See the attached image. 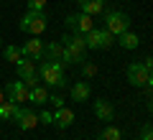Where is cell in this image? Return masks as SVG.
I'll return each instance as SVG.
<instances>
[{"instance_id":"8","label":"cell","mask_w":153,"mask_h":140,"mask_svg":"<svg viewBox=\"0 0 153 140\" xmlns=\"http://www.w3.org/2000/svg\"><path fill=\"white\" fill-rule=\"evenodd\" d=\"M148 74H151V71L143 66V61H133V64L128 66V81H130L133 87H146L148 84Z\"/></svg>"},{"instance_id":"1","label":"cell","mask_w":153,"mask_h":140,"mask_svg":"<svg viewBox=\"0 0 153 140\" xmlns=\"http://www.w3.org/2000/svg\"><path fill=\"white\" fill-rule=\"evenodd\" d=\"M38 76H41V81H46V87H64L66 84V74H64L61 61H44L38 66Z\"/></svg>"},{"instance_id":"11","label":"cell","mask_w":153,"mask_h":140,"mask_svg":"<svg viewBox=\"0 0 153 140\" xmlns=\"http://www.w3.org/2000/svg\"><path fill=\"white\" fill-rule=\"evenodd\" d=\"M71 122H74V112L69 107H56V112H54V125L56 127L66 130V127H71Z\"/></svg>"},{"instance_id":"2","label":"cell","mask_w":153,"mask_h":140,"mask_svg":"<svg viewBox=\"0 0 153 140\" xmlns=\"http://www.w3.org/2000/svg\"><path fill=\"white\" fill-rule=\"evenodd\" d=\"M46 23H49V18H46L44 10H26V16L21 18L18 28L23 33H28V36H41L46 31Z\"/></svg>"},{"instance_id":"22","label":"cell","mask_w":153,"mask_h":140,"mask_svg":"<svg viewBox=\"0 0 153 140\" xmlns=\"http://www.w3.org/2000/svg\"><path fill=\"white\" fill-rule=\"evenodd\" d=\"M102 140H123V133L117 127H112V125H107V127L102 130V135H100Z\"/></svg>"},{"instance_id":"15","label":"cell","mask_w":153,"mask_h":140,"mask_svg":"<svg viewBox=\"0 0 153 140\" xmlns=\"http://www.w3.org/2000/svg\"><path fill=\"white\" fill-rule=\"evenodd\" d=\"M94 115H97L102 122H110V120L115 117V107H112V102H107V99H97V102H94Z\"/></svg>"},{"instance_id":"21","label":"cell","mask_w":153,"mask_h":140,"mask_svg":"<svg viewBox=\"0 0 153 140\" xmlns=\"http://www.w3.org/2000/svg\"><path fill=\"white\" fill-rule=\"evenodd\" d=\"M5 61H10V64H21V61H23L21 46H5Z\"/></svg>"},{"instance_id":"5","label":"cell","mask_w":153,"mask_h":140,"mask_svg":"<svg viewBox=\"0 0 153 140\" xmlns=\"http://www.w3.org/2000/svg\"><path fill=\"white\" fill-rule=\"evenodd\" d=\"M64 26L69 28L71 33H89L94 28V21H92V16H87V13H74V16L64 18Z\"/></svg>"},{"instance_id":"12","label":"cell","mask_w":153,"mask_h":140,"mask_svg":"<svg viewBox=\"0 0 153 140\" xmlns=\"http://www.w3.org/2000/svg\"><path fill=\"white\" fill-rule=\"evenodd\" d=\"M79 3V10L87 13V16H100V13H105V3L107 0H76Z\"/></svg>"},{"instance_id":"10","label":"cell","mask_w":153,"mask_h":140,"mask_svg":"<svg viewBox=\"0 0 153 140\" xmlns=\"http://www.w3.org/2000/svg\"><path fill=\"white\" fill-rule=\"evenodd\" d=\"M16 120H18V127L21 130H33L38 125V115L33 112L31 107H21V112H18Z\"/></svg>"},{"instance_id":"30","label":"cell","mask_w":153,"mask_h":140,"mask_svg":"<svg viewBox=\"0 0 153 140\" xmlns=\"http://www.w3.org/2000/svg\"><path fill=\"white\" fill-rule=\"evenodd\" d=\"M146 89H151V92H153V71L148 74V84H146Z\"/></svg>"},{"instance_id":"19","label":"cell","mask_w":153,"mask_h":140,"mask_svg":"<svg viewBox=\"0 0 153 140\" xmlns=\"http://www.w3.org/2000/svg\"><path fill=\"white\" fill-rule=\"evenodd\" d=\"M28 102H36V104H46L49 102V89L41 84L31 87V94H28Z\"/></svg>"},{"instance_id":"9","label":"cell","mask_w":153,"mask_h":140,"mask_svg":"<svg viewBox=\"0 0 153 140\" xmlns=\"http://www.w3.org/2000/svg\"><path fill=\"white\" fill-rule=\"evenodd\" d=\"M28 94H31V89H28L23 81H8L5 84V97L10 99V102H28Z\"/></svg>"},{"instance_id":"13","label":"cell","mask_w":153,"mask_h":140,"mask_svg":"<svg viewBox=\"0 0 153 140\" xmlns=\"http://www.w3.org/2000/svg\"><path fill=\"white\" fill-rule=\"evenodd\" d=\"M61 46H69V49H76V51H87V38H84V33H66L64 38H61Z\"/></svg>"},{"instance_id":"24","label":"cell","mask_w":153,"mask_h":140,"mask_svg":"<svg viewBox=\"0 0 153 140\" xmlns=\"http://www.w3.org/2000/svg\"><path fill=\"white\" fill-rule=\"evenodd\" d=\"M38 122H44V125H54V112H46V110H44V112L38 115Z\"/></svg>"},{"instance_id":"3","label":"cell","mask_w":153,"mask_h":140,"mask_svg":"<svg viewBox=\"0 0 153 140\" xmlns=\"http://www.w3.org/2000/svg\"><path fill=\"white\" fill-rule=\"evenodd\" d=\"M105 28H107L112 36H120V33L130 31V18L123 10H107V16H105Z\"/></svg>"},{"instance_id":"18","label":"cell","mask_w":153,"mask_h":140,"mask_svg":"<svg viewBox=\"0 0 153 140\" xmlns=\"http://www.w3.org/2000/svg\"><path fill=\"white\" fill-rule=\"evenodd\" d=\"M117 43H120L123 49L133 51V49H138V46H140V38H138L133 31H125V33H120V36H117Z\"/></svg>"},{"instance_id":"23","label":"cell","mask_w":153,"mask_h":140,"mask_svg":"<svg viewBox=\"0 0 153 140\" xmlns=\"http://www.w3.org/2000/svg\"><path fill=\"white\" fill-rule=\"evenodd\" d=\"M28 10H44L46 8V0H26Z\"/></svg>"},{"instance_id":"27","label":"cell","mask_w":153,"mask_h":140,"mask_svg":"<svg viewBox=\"0 0 153 140\" xmlns=\"http://www.w3.org/2000/svg\"><path fill=\"white\" fill-rule=\"evenodd\" d=\"M49 102L54 104V107H64V99H61V97H56V94H54V97H49Z\"/></svg>"},{"instance_id":"31","label":"cell","mask_w":153,"mask_h":140,"mask_svg":"<svg viewBox=\"0 0 153 140\" xmlns=\"http://www.w3.org/2000/svg\"><path fill=\"white\" fill-rule=\"evenodd\" d=\"M5 102V89H3V87H0V104Z\"/></svg>"},{"instance_id":"14","label":"cell","mask_w":153,"mask_h":140,"mask_svg":"<svg viewBox=\"0 0 153 140\" xmlns=\"http://www.w3.org/2000/svg\"><path fill=\"white\" fill-rule=\"evenodd\" d=\"M89 94H92L89 81H74V84H71V99H74V102H87Z\"/></svg>"},{"instance_id":"7","label":"cell","mask_w":153,"mask_h":140,"mask_svg":"<svg viewBox=\"0 0 153 140\" xmlns=\"http://www.w3.org/2000/svg\"><path fill=\"white\" fill-rule=\"evenodd\" d=\"M21 54L26 56V59H31V61H41L44 59V41H41L38 36H31L21 46Z\"/></svg>"},{"instance_id":"28","label":"cell","mask_w":153,"mask_h":140,"mask_svg":"<svg viewBox=\"0 0 153 140\" xmlns=\"http://www.w3.org/2000/svg\"><path fill=\"white\" fill-rule=\"evenodd\" d=\"M143 66H146L148 71H153V56H148V59H143Z\"/></svg>"},{"instance_id":"25","label":"cell","mask_w":153,"mask_h":140,"mask_svg":"<svg viewBox=\"0 0 153 140\" xmlns=\"http://www.w3.org/2000/svg\"><path fill=\"white\" fill-rule=\"evenodd\" d=\"M82 71H84V76H94V74H97V66L87 61V64H82Z\"/></svg>"},{"instance_id":"26","label":"cell","mask_w":153,"mask_h":140,"mask_svg":"<svg viewBox=\"0 0 153 140\" xmlns=\"http://www.w3.org/2000/svg\"><path fill=\"white\" fill-rule=\"evenodd\" d=\"M140 138H143V140H153V127H151V125H143Z\"/></svg>"},{"instance_id":"29","label":"cell","mask_w":153,"mask_h":140,"mask_svg":"<svg viewBox=\"0 0 153 140\" xmlns=\"http://www.w3.org/2000/svg\"><path fill=\"white\" fill-rule=\"evenodd\" d=\"M148 97H151V102H148V112L153 115V92H151V89H148Z\"/></svg>"},{"instance_id":"17","label":"cell","mask_w":153,"mask_h":140,"mask_svg":"<svg viewBox=\"0 0 153 140\" xmlns=\"http://www.w3.org/2000/svg\"><path fill=\"white\" fill-rule=\"evenodd\" d=\"M61 51H64V46H61L59 41H51L44 46V59L41 61H61Z\"/></svg>"},{"instance_id":"20","label":"cell","mask_w":153,"mask_h":140,"mask_svg":"<svg viewBox=\"0 0 153 140\" xmlns=\"http://www.w3.org/2000/svg\"><path fill=\"white\" fill-rule=\"evenodd\" d=\"M82 61H84V54H82V51L64 46V51H61V64H82Z\"/></svg>"},{"instance_id":"32","label":"cell","mask_w":153,"mask_h":140,"mask_svg":"<svg viewBox=\"0 0 153 140\" xmlns=\"http://www.w3.org/2000/svg\"><path fill=\"white\" fill-rule=\"evenodd\" d=\"M138 140H143V138H138Z\"/></svg>"},{"instance_id":"4","label":"cell","mask_w":153,"mask_h":140,"mask_svg":"<svg viewBox=\"0 0 153 140\" xmlns=\"http://www.w3.org/2000/svg\"><path fill=\"white\" fill-rule=\"evenodd\" d=\"M84 38H87V49H92V51L110 49L112 41H115V36L107 31V28H92L89 33H84Z\"/></svg>"},{"instance_id":"16","label":"cell","mask_w":153,"mask_h":140,"mask_svg":"<svg viewBox=\"0 0 153 140\" xmlns=\"http://www.w3.org/2000/svg\"><path fill=\"white\" fill-rule=\"evenodd\" d=\"M18 112H21V104H18V102H10V99H5V102L0 104V120H5V122L16 120V117H18Z\"/></svg>"},{"instance_id":"6","label":"cell","mask_w":153,"mask_h":140,"mask_svg":"<svg viewBox=\"0 0 153 140\" xmlns=\"http://www.w3.org/2000/svg\"><path fill=\"white\" fill-rule=\"evenodd\" d=\"M16 66H18V79H21L28 89L36 87V84H41V76L36 74V61H31V59L23 56V61H21V64H16Z\"/></svg>"}]
</instances>
